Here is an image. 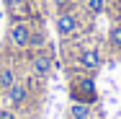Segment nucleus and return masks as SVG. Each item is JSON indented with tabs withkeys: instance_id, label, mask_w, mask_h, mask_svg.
Segmentation results:
<instances>
[{
	"instance_id": "7",
	"label": "nucleus",
	"mask_w": 121,
	"mask_h": 119,
	"mask_svg": "<svg viewBox=\"0 0 121 119\" xmlns=\"http://www.w3.org/2000/svg\"><path fill=\"white\" fill-rule=\"evenodd\" d=\"M70 119H90V104L72 101L70 104Z\"/></svg>"
},
{
	"instance_id": "11",
	"label": "nucleus",
	"mask_w": 121,
	"mask_h": 119,
	"mask_svg": "<svg viewBox=\"0 0 121 119\" xmlns=\"http://www.w3.org/2000/svg\"><path fill=\"white\" fill-rule=\"evenodd\" d=\"M44 44V36L39 34V31H31V42H28V47H41Z\"/></svg>"
},
{
	"instance_id": "15",
	"label": "nucleus",
	"mask_w": 121,
	"mask_h": 119,
	"mask_svg": "<svg viewBox=\"0 0 121 119\" xmlns=\"http://www.w3.org/2000/svg\"><path fill=\"white\" fill-rule=\"evenodd\" d=\"M3 3H5V5H13V3H10V0H3Z\"/></svg>"
},
{
	"instance_id": "13",
	"label": "nucleus",
	"mask_w": 121,
	"mask_h": 119,
	"mask_svg": "<svg viewBox=\"0 0 121 119\" xmlns=\"http://www.w3.org/2000/svg\"><path fill=\"white\" fill-rule=\"evenodd\" d=\"M67 5H70V0H57V8L59 10H67Z\"/></svg>"
},
{
	"instance_id": "1",
	"label": "nucleus",
	"mask_w": 121,
	"mask_h": 119,
	"mask_svg": "<svg viewBox=\"0 0 121 119\" xmlns=\"http://www.w3.org/2000/svg\"><path fill=\"white\" fill-rule=\"evenodd\" d=\"M72 101H82V104H95L98 91H95V80L93 78H77L70 88Z\"/></svg>"
},
{
	"instance_id": "6",
	"label": "nucleus",
	"mask_w": 121,
	"mask_h": 119,
	"mask_svg": "<svg viewBox=\"0 0 121 119\" xmlns=\"http://www.w3.org/2000/svg\"><path fill=\"white\" fill-rule=\"evenodd\" d=\"M31 67H34V72H39V75H49L52 72V57L44 54V52H36L31 57Z\"/></svg>"
},
{
	"instance_id": "12",
	"label": "nucleus",
	"mask_w": 121,
	"mask_h": 119,
	"mask_svg": "<svg viewBox=\"0 0 121 119\" xmlns=\"http://www.w3.org/2000/svg\"><path fill=\"white\" fill-rule=\"evenodd\" d=\"M0 119H16V114H13L10 109H3V111H0Z\"/></svg>"
},
{
	"instance_id": "14",
	"label": "nucleus",
	"mask_w": 121,
	"mask_h": 119,
	"mask_svg": "<svg viewBox=\"0 0 121 119\" xmlns=\"http://www.w3.org/2000/svg\"><path fill=\"white\" fill-rule=\"evenodd\" d=\"M10 3H13V5H21V3H23V0H10Z\"/></svg>"
},
{
	"instance_id": "8",
	"label": "nucleus",
	"mask_w": 121,
	"mask_h": 119,
	"mask_svg": "<svg viewBox=\"0 0 121 119\" xmlns=\"http://www.w3.org/2000/svg\"><path fill=\"white\" fill-rule=\"evenodd\" d=\"M16 80H18V75H16L13 67H3V70H0V86H3V91H8Z\"/></svg>"
},
{
	"instance_id": "16",
	"label": "nucleus",
	"mask_w": 121,
	"mask_h": 119,
	"mask_svg": "<svg viewBox=\"0 0 121 119\" xmlns=\"http://www.w3.org/2000/svg\"><path fill=\"white\" fill-rule=\"evenodd\" d=\"M3 93H5V91H3V86H0V96H3Z\"/></svg>"
},
{
	"instance_id": "4",
	"label": "nucleus",
	"mask_w": 121,
	"mask_h": 119,
	"mask_svg": "<svg viewBox=\"0 0 121 119\" xmlns=\"http://www.w3.org/2000/svg\"><path fill=\"white\" fill-rule=\"evenodd\" d=\"M77 65L85 67V70H98V67H100V52H98V49H80Z\"/></svg>"
},
{
	"instance_id": "5",
	"label": "nucleus",
	"mask_w": 121,
	"mask_h": 119,
	"mask_svg": "<svg viewBox=\"0 0 121 119\" xmlns=\"http://www.w3.org/2000/svg\"><path fill=\"white\" fill-rule=\"evenodd\" d=\"M5 93H8V101H10L13 106H21V104H26V98H28V88H26L23 83H18V80H16Z\"/></svg>"
},
{
	"instance_id": "2",
	"label": "nucleus",
	"mask_w": 121,
	"mask_h": 119,
	"mask_svg": "<svg viewBox=\"0 0 121 119\" xmlns=\"http://www.w3.org/2000/svg\"><path fill=\"white\" fill-rule=\"evenodd\" d=\"M8 39H10V44L16 49H26L28 42H31V29H28V24L16 21V24L10 26V31H8Z\"/></svg>"
},
{
	"instance_id": "10",
	"label": "nucleus",
	"mask_w": 121,
	"mask_h": 119,
	"mask_svg": "<svg viewBox=\"0 0 121 119\" xmlns=\"http://www.w3.org/2000/svg\"><path fill=\"white\" fill-rule=\"evenodd\" d=\"M85 8L90 16H100L106 10V0H85Z\"/></svg>"
},
{
	"instance_id": "9",
	"label": "nucleus",
	"mask_w": 121,
	"mask_h": 119,
	"mask_svg": "<svg viewBox=\"0 0 121 119\" xmlns=\"http://www.w3.org/2000/svg\"><path fill=\"white\" fill-rule=\"evenodd\" d=\"M108 42L113 49H121V24H113L111 31H108Z\"/></svg>"
},
{
	"instance_id": "3",
	"label": "nucleus",
	"mask_w": 121,
	"mask_h": 119,
	"mask_svg": "<svg viewBox=\"0 0 121 119\" xmlns=\"http://www.w3.org/2000/svg\"><path fill=\"white\" fill-rule=\"evenodd\" d=\"M54 29L59 36H70L75 29H77V18H75L72 10H59L57 13V21H54Z\"/></svg>"
}]
</instances>
